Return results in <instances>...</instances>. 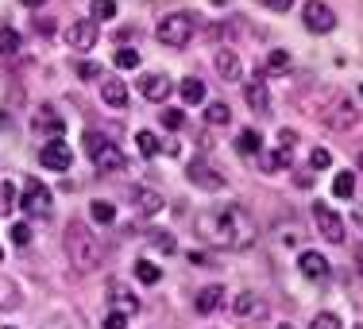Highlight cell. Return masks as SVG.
I'll use <instances>...</instances> for the list:
<instances>
[{
  "label": "cell",
  "mask_w": 363,
  "mask_h": 329,
  "mask_svg": "<svg viewBox=\"0 0 363 329\" xmlns=\"http://www.w3.org/2000/svg\"><path fill=\"white\" fill-rule=\"evenodd\" d=\"M197 232L205 240H213L217 248H232V252H244L255 244V221L247 217L244 205H224V210L201 213Z\"/></svg>",
  "instance_id": "6da1fadb"
},
{
  "label": "cell",
  "mask_w": 363,
  "mask_h": 329,
  "mask_svg": "<svg viewBox=\"0 0 363 329\" xmlns=\"http://www.w3.org/2000/svg\"><path fill=\"white\" fill-rule=\"evenodd\" d=\"M66 256H70V264L77 271H97L101 259H105V248H101V240L93 237V229L85 221H70V229H66Z\"/></svg>",
  "instance_id": "7a4b0ae2"
},
{
  "label": "cell",
  "mask_w": 363,
  "mask_h": 329,
  "mask_svg": "<svg viewBox=\"0 0 363 329\" xmlns=\"http://www.w3.org/2000/svg\"><path fill=\"white\" fill-rule=\"evenodd\" d=\"M85 151L93 155V167H97L101 175H120V171L128 167V155L101 132H85Z\"/></svg>",
  "instance_id": "3957f363"
},
{
  "label": "cell",
  "mask_w": 363,
  "mask_h": 329,
  "mask_svg": "<svg viewBox=\"0 0 363 329\" xmlns=\"http://www.w3.org/2000/svg\"><path fill=\"white\" fill-rule=\"evenodd\" d=\"M194 28H197V20L189 12H170L159 20V43L162 47H186L194 39Z\"/></svg>",
  "instance_id": "277c9868"
},
{
  "label": "cell",
  "mask_w": 363,
  "mask_h": 329,
  "mask_svg": "<svg viewBox=\"0 0 363 329\" xmlns=\"http://www.w3.org/2000/svg\"><path fill=\"white\" fill-rule=\"evenodd\" d=\"M301 20H306V28L317 31V36H328V31L336 28V12L325 4V0H309L306 12H301Z\"/></svg>",
  "instance_id": "5b68a950"
},
{
  "label": "cell",
  "mask_w": 363,
  "mask_h": 329,
  "mask_svg": "<svg viewBox=\"0 0 363 329\" xmlns=\"http://www.w3.org/2000/svg\"><path fill=\"white\" fill-rule=\"evenodd\" d=\"M50 210H55V198H50L47 186L31 183L23 190V213H28V217H50Z\"/></svg>",
  "instance_id": "8992f818"
},
{
  "label": "cell",
  "mask_w": 363,
  "mask_h": 329,
  "mask_svg": "<svg viewBox=\"0 0 363 329\" xmlns=\"http://www.w3.org/2000/svg\"><path fill=\"white\" fill-rule=\"evenodd\" d=\"M313 221H317V229H321L325 240H333V244H344V237H348V232H344V221L336 217V213L328 210L325 202L313 205Z\"/></svg>",
  "instance_id": "52a82bcc"
},
{
  "label": "cell",
  "mask_w": 363,
  "mask_h": 329,
  "mask_svg": "<svg viewBox=\"0 0 363 329\" xmlns=\"http://www.w3.org/2000/svg\"><path fill=\"white\" fill-rule=\"evenodd\" d=\"M321 117L333 132H348V128L356 124V105H352L348 97H333V109H325Z\"/></svg>",
  "instance_id": "ba28073f"
},
{
  "label": "cell",
  "mask_w": 363,
  "mask_h": 329,
  "mask_svg": "<svg viewBox=\"0 0 363 329\" xmlns=\"http://www.w3.org/2000/svg\"><path fill=\"white\" fill-rule=\"evenodd\" d=\"M186 175H189V183L201 186V190H220V186H224V175L213 167L209 159H194V163L186 167Z\"/></svg>",
  "instance_id": "9c48e42d"
},
{
  "label": "cell",
  "mask_w": 363,
  "mask_h": 329,
  "mask_svg": "<svg viewBox=\"0 0 363 329\" xmlns=\"http://www.w3.org/2000/svg\"><path fill=\"white\" fill-rule=\"evenodd\" d=\"M108 306H112V314H124V318H132L135 310H140V298L132 294V287H128V283L112 279V283H108Z\"/></svg>",
  "instance_id": "30bf717a"
},
{
  "label": "cell",
  "mask_w": 363,
  "mask_h": 329,
  "mask_svg": "<svg viewBox=\"0 0 363 329\" xmlns=\"http://www.w3.org/2000/svg\"><path fill=\"white\" fill-rule=\"evenodd\" d=\"M39 163H43L47 171H70V163H74L70 144H66V140H50V144L39 151Z\"/></svg>",
  "instance_id": "8fae6325"
},
{
  "label": "cell",
  "mask_w": 363,
  "mask_h": 329,
  "mask_svg": "<svg viewBox=\"0 0 363 329\" xmlns=\"http://www.w3.org/2000/svg\"><path fill=\"white\" fill-rule=\"evenodd\" d=\"M66 39H70L74 50H93V47H97V39H101V31H97V23H93V20H74L70 31H66Z\"/></svg>",
  "instance_id": "7c38bea8"
},
{
  "label": "cell",
  "mask_w": 363,
  "mask_h": 329,
  "mask_svg": "<svg viewBox=\"0 0 363 329\" xmlns=\"http://www.w3.org/2000/svg\"><path fill=\"white\" fill-rule=\"evenodd\" d=\"M35 132H47L50 140H62V132H66V120L58 117L50 105H39L35 109Z\"/></svg>",
  "instance_id": "4fadbf2b"
},
{
  "label": "cell",
  "mask_w": 363,
  "mask_h": 329,
  "mask_svg": "<svg viewBox=\"0 0 363 329\" xmlns=\"http://www.w3.org/2000/svg\"><path fill=\"white\" fill-rule=\"evenodd\" d=\"M140 93L147 101H167L170 97V77L167 74H143L140 77Z\"/></svg>",
  "instance_id": "5bb4252c"
},
{
  "label": "cell",
  "mask_w": 363,
  "mask_h": 329,
  "mask_svg": "<svg viewBox=\"0 0 363 329\" xmlns=\"http://www.w3.org/2000/svg\"><path fill=\"white\" fill-rule=\"evenodd\" d=\"M213 66H217V74H220V82H236L240 74H244V66H240V55L236 50H217V58H213Z\"/></svg>",
  "instance_id": "9a60e30c"
},
{
  "label": "cell",
  "mask_w": 363,
  "mask_h": 329,
  "mask_svg": "<svg viewBox=\"0 0 363 329\" xmlns=\"http://www.w3.org/2000/svg\"><path fill=\"white\" fill-rule=\"evenodd\" d=\"M128 198H132V205H135L140 213H147V217L162 210V198L155 194V190H147V186H132V190H128Z\"/></svg>",
  "instance_id": "2e32d148"
},
{
  "label": "cell",
  "mask_w": 363,
  "mask_h": 329,
  "mask_svg": "<svg viewBox=\"0 0 363 329\" xmlns=\"http://www.w3.org/2000/svg\"><path fill=\"white\" fill-rule=\"evenodd\" d=\"M101 97H105V105H112V109H124L128 105V85L120 82V77H105V82H101Z\"/></svg>",
  "instance_id": "e0dca14e"
},
{
  "label": "cell",
  "mask_w": 363,
  "mask_h": 329,
  "mask_svg": "<svg viewBox=\"0 0 363 329\" xmlns=\"http://www.w3.org/2000/svg\"><path fill=\"white\" fill-rule=\"evenodd\" d=\"M224 306V287H205V291H197V314H217V310Z\"/></svg>",
  "instance_id": "ac0fdd59"
},
{
  "label": "cell",
  "mask_w": 363,
  "mask_h": 329,
  "mask_svg": "<svg viewBox=\"0 0 363 329\" xmlns=\"http://www.w3.org/2000/svg\"><path fill=\"white\" fill-rule=\"evenodd\" d=\"M178 93H182V101H186V105H201V101H205V93H209V90H205V82H201V77H194V74H189V77H182Z\"/></svg>",
  "instance_id": "d6986e66"
},
{
  "label": "cell",
  "mask_w": 363,
  "mask_h": 329,
  "mask_svg": "<svg viewBox=\"0 0 363 329\" xmlns=\"http://www.w3.org/2000/svg\"><path fill=\"white\" fill-rule=\"evenodd\" d=\"M298 267L309 275V279H325V275H328V259H325L321 252H301Z\"/></svg>",
  "instance_id": "ffe728a7"
},
{
  "label": "cell",
  "mask_w": 363,
  "mask_h": 329,
  "mask_svg": "<svg viewBox=\"0 0 363 329\" xmlns=\"http://www.w3.org/2000/svg\"><path fill=\"white\" fill-rule=\"evenodd\" d=\"M232 306H236V310H232V314H236V318H263V298H255V294H240V298L236 302H232Z\"/></svg>",
  "instance_id": "44dd1931"
},
{
  "label": "cell",
  "mask_w": 363,
  "mask_h": 329,
  "mask_svg": "<svg viewBox=\"0 0 363 329\" xmlns=\"http://www.w3.org/2000/svg\"><path fill=\"white\" fill-rule=\"evenodd\" d=\"M247 105H252L255 112H267V109H271V97H267V85H263V77H255V82L247 85Z\"/></svg>",
  "instance_id": "7402d4cb"
},
{
  "label": "cell",
  "mask_w": 363,
  "mask_h": 329,
  "mask_svg": "<svg viewBox=\"0 0 363 329\" xmlns=\"http://www.w3.org/2000/svg\"><path fill=\"white\" fill-rule=\"evenodd\" d=\"M236 147H240V155H259L263 151V136H259L255 128H247V132H240Z\"/></svg>",
  "instance_id": "603a6c76"
},
{
  "label": "cell",
  "mask_w": 363,
  "mask_h": 329,
  "mask_svg": "<svg viewBox=\"0 0 363 329\" xmlns=\"http://www.w3.org/2000/svg\"><path fill=\"white\" fill-rule=\"evenodd\" d=\"M89 217L101 221V225H112V221H116V205L101 202V198H97V202H89Z\"/></svg>",
  "instance_id": "cb8c5ba5"
},
{
  "label": "cell",
  "mask_w": 363,
  "mask_h": 329,
  "mask_svg": "<svg viewBox=\"0 0 363 329\" xmlns=\"http://www.w3.org/2000/svg\"><path fill=\"white\" fill-rule=\"evenodd\" d=\"M333 194L336 198H352L356 194V175H352V171H340V175L333 178Z\"/></svg>",
  "instance_id": "d4e9b609"
},
{
  "label": "cell",
  "mask_w": 363,
  "mask_h": 329,
  "mask_svg": "<svg viewBox=\"0 0 363 329\" xmlns=\"http://www.w3.org/2000/svg\"><path fill=\"white\" fill-rule=\"evenodd\" d=\"M267 74H271V77L290 74V55H286V50H271V58H267Z\"/></svg>",
  "instance_id": "484cf974"
},
{
  "label": "cell",
  "mask_w": 363,
  "mask_h": 329,
  "mask_svg": "<svg viewBox=\"0 0 363 329\" xmlns=\"http://www.w3.org/2000/svg\"><path fill=\"white\" fill-rule=\"evenodd\" d=\"M135 279H140V283H147V287H155V283L162 279V271L151 264V259H140V264H135Z\"/></svg>",
  "instance_id": "4316f807"
},
{
  "label": "cell",
  "mask_w": 363,
  "mask_h": 329,
  "mask_svg": "<svg viewBox=\"0 0 363 329\" xmlns=\"http://www.w3.org/2000/svg\"><path fill=\"white\" fill-rule=\"evenodd\" d=\"M205 120H209L213 128H220V124H228V120H232V112H228V105H224V101H213V105L205 109Z\"/></svg>",
  "instance_id": "83f0119b"
},
{
  "label": "cell",
  "mask_w": 363,
  "mask_h": 329,
  "mask_svg": "<svg viewBox=\"0 0 363 329\" xmlns=\"http://www.w3.org/2000/svg\"><path fill=\"white\" fill-rule=\"evenodd\" d=\"M16 50H20V31L0 28V55H16Z\"/></svg>",
  "instance_id": "f1b7e54d"
},
{
  "label": "cell",
  "mask_w": 363,
  "mask_h": 329,
  "mask_svg": "<svg viewBox=\"0 0 363 329\" xmlns=\"http://www.w3.org/2000/svg\"><path fill=\"white\" fill-rule=\"evenodd\" d=\"M93 23H101V20H112L116 16V0H93Z\"/></svg>",
  "instance_id": "f546056e"
},
{
  "label": "cell",
  "mask_w": 363,
  "mask_h": 329,
  "mask_svg": "<svg viewBox=\"0 0 363 329\" xmlns=\"http://www.w3.org/2000/svg\"><path fill=\"white\" fill-rule=\"evenodd\" d=\"M259 155H263V159H259V167H263V171H279L282 163H290L286 151H259Z\"/></svg>",
  "instance_id": "4dcf8cb0"
},
{
  "label": "cell",
  "mask_w": 363,
  "mask_h": 329,
  "mask_svg": "<svg viewBox=\"0 0 363 329\" xmlns=\"http://www.w3.org/2000/svg\"><path fill=\"white\" fill-rule=\"evenodd\" d=\"M309 167H313V171H328V167H333V151L313 147V151H309Z\"/></svg>",
  "instance_id": "1f68e13d"
},
{
  "label": "cell",
  "mask_w": 363,
  "mask_h": 329,
  "mask_svg": "<svg viewBox=\"0 0 363 329\" xmlns=\"http://www.w3.org/2000/svg\"><path fill=\"white\" fill-rule=\"evenodd\" d=\"M135 147H140L143 155H159V136H155V132H140V136H135Z\"/></svg>",
  "instance_id": "d6a6232c"
},
{
  "label": "cell",
  "mask_w": 363,
  "mask_h": 329,
  "mask_svg": "<svg viewBox=\"0 0 363 329\" xmlns=\"http://www.w3.org/2000/svg\"><path fill=\"white\" fill-rule=\"evenodd\" d=\"M112 63L120 66V70H135V66H140V55H135V50H116V58H112Z\"/></svg>",
  "instance_id": "836d02e7"
},
{
  "label": "cell",
  "mask_w": 363,
  "mask_h": 329,
  "mask_svg": "<svg viewBox=\"0 0 363 329\" xmlns=\"http://www.w3.org/2000/svg\"><path fill=\"white\" fill-rule=\"evenodd\" d=\"M16 302H20V291H16L8 279H0V306H16Z\"/></svg>",
  "instance_id": "e575fe53"
},
{
  "label": "cell",
  "mask_w": 363,
  "mask_h": 329,
  "mask_svg": "<svg viewBox=\"0 0 363 329\" xmlns=\"http://www.w3.org/2000/svg\"><path fill=\"white\" fill-rule=\"evenodd\" d=\"M162 124H167L170 132H178V128L186 124V112H182V109H167V112H162Z\"/></svg>",
  "instance_id": "d590c367"
},
{
  "label": "cell",
  "mask_w": 363,
  "mask_h": 329,
  "mask_svg": "<svg viewBox=\"0 0 363 329\" xmlns=\"http://www.w3.org/2000/svg\"><path fill=\"white\" fill-rule=\"evenodd\" d=\"M309 329H344V325H340V318H336V314H317L313 322H309Z\"/></svg>",
  "instance_id": "8d00e7d4"
},
{
  "label": "cell",
  "mask_w": 363,
  "mask_h": 329,
  "mask_svg": "<svg viewBox=\"0 0 363 329\" xmlns=\"http://www.w3.org/2000/svg\"><path fill=\"white\" fill-rule=\"evenodd\" d=\"M151 240L162 248V252H174V232H151Z\"/></svg>",
  "instance_id": "74e56055"
},
{
  "label": "cell",
  "mask_w": 363,
  "mask_h": 329,
  "mask_svg": "<svg viewBox=\"0 0 363 329\" xmlns=\"http://www.w3.org/2000/svg\"><path fill=\"white\" fill-rule=\"evenodd\" d=\"M12 240L16 244H31V229L28 225H12Z\"/></svg>",
  "instance_id": "f35d334b"
},
{
  "label": "cell",
  "mask_w": 363,
  "mask_h": 329,
  "mask_svg": "<svg viewBox=\"0 0 363 329\" xmlns=\"http://www.w3.org/2000/svg\"><path fill=\"white\" fill-rule=\"evenodd\" d=\"M263 8H271V12H290V4L294 0H259Z\"/></svg>",
  "instance_id": "ab89813d"
},
{
  "label": "cell",
  "mask_w": 363,
  "mask_h": 329,
  "mask_svg": "<svg viewBox=\"0 0 363 329\" xmlns=\"http://www.w3.org/2000/svg\"><path fill=\"white\" fill-rule=\"evenodd\" d=\"M77 74H82V77H97L101 70H97V63H85V58H82V63H77Z\"/></svg>",
  "instance_id": "60d3db41"
},
{
  "label": "cell",
  "mask_w": 363,
  "mask_h": 329,
  "mask_svg": "<svg viewBox=\"0 0 363 329\" xmlns=\"http://www.w3.org/2000/svg\"><path fill=\"white\" fill-rule=\"evenodd\" d=\"M12 202H16V190H12V183H8L4 190H0V205H4V210H12Z\"/></svg>",
  "instance_id": "b9f144b4"
},
{
  "label": "cell",
  "mask_w": 363,
  "mask_h": 329,
  "mask_svg": "<svg viewBox=\"0 0 363 329\" xmlns=\"http://www.w3.org/2000/svg\"><path fill=\"white\" fill-rule=\"evenodd\" d=\"M124 325H128L124 314H108V318H105V329H124Z\"/></svg>",
  "instance_id": "7bdbcfd3"
},
{
  "label": "cell",
  "mask_w": 363,
  "mask_h": 329,
  "mask_svg": "<svg viewBox=\"0 0 363 329\" xmlns=\"http://www.w3.org/2000/svg\"><path fill=\"white\" fill-rule=\"evenodd\" d=\"M279 144H282V151H290V147L298 144V136H294V132H279Z\"/></svg>",
  "instance_id": "ee69618b"
},
{
  "label": "cell",
  "mask_w": 363,
  "mask_h": 329,
  "mask_svg": "<svg viewBox=\"0 0 363 329\" xmlns=\"http://www.w3.org/2000/svg\"><path fill=\"white\" fill-rule=\"evenodd\" d=\"M23 4H28V8H39V4H47V0H23Z\"/></svg>",
  "instance_id": "f6af8a7d"
},
{
  "label": "cell",
  "mask_w": 363,
  "mask_h": 329,
  "mask_svg": "<svg viewBox=\"0 0 363 329\" xmlns=\"http://www.w3.org/2000/svg\"><path fill=\"white\" fill-rule=\"evenodd\" d=\"M359 271H363V252H359Z\"/></svg>",
  "instance_id": "bcb514c9"
},
{
  "label": "cell",
  "mask_w": 363,
  "mask_h": 329,
  "mask_svg": "<svg viewBox=\"0 0 363 329\" xmlns=\"http://www.w3.org/2000/svg\"><path fill=\"white\" fill-rule=\"evenodd\" d=\"M0 259H4V248H0Z\"/></svg>",
  "instance_id": "7dc6e473"
},
{
  "label": "cell",
  "mask_w": 363,
  "mask_h": 329,
  "mask_svg": "<svg viewBox=\"0 0 363 329\" xmlns=\"http://www.w3.org/2000/svg\"><path fill=\"white\" fill-rule=\"evenodd\" d=\"M359 167H363V155H359Z\"/></svg>",
  "instance_id": "c3c4849f"
},
{
  "label": "cell",
  "mask_w": 363,
  "mask_h": 329,
  "mask_svg": "<svg viewBox=\"0 0 363 329\" xmlns=\"http://www.w3.org/2000/svg\"><path fill=\"white\" fill-rule=\"evenodd\" d=\"M279 329H290V325H279Z\"/></svg>",
  "instance_id": "681fc988"
},
{
  "label": "cell",
  "mask_w": 363,
  "mask_h": 329,
  "mask_svg": "<svg viewBox=\"0 0 363 329\" xmlns=\"http://www.w3.org/2000/svg\"><path fill=\"white\" fill-rule=\"evenodd\" d=\"M359 93H363V85H359Z\"/></svg>",
  "instance_id": "f907efd6"
},
{
  "label": "cell",
  "mask_w": 363,
  "mask_h": 329,
  "mask_svg": "<svg viewBox=\"0 0 363 329\" xmlns=\"http://www.w3.org/2000/svg\"><path fill=\"white\" fill-rule=\"evenodd\" d=\"M356 329H363V325H356Z\"/></svg>",
  "instance_id": "816d5d0a"
},
{
  "label": "cell",
  "mask_w": 363,
  "mask_h": 329,
  "mask_svg": "<svg viewBox=\"0 0 363 329\" xmlns=\"http://www.w3.org/2000/svg\"><path fill=\"white\" fill-rule=\"evenodd\" d=\"M4 329H8V325H4Z\"/></svg>",
  "instance_id": "f5cc1de1"
}]
</instances>
